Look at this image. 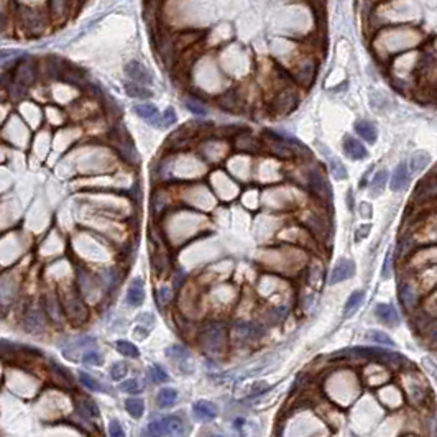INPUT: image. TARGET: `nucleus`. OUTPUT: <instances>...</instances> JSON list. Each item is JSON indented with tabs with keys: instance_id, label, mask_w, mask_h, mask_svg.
<instances>
[{
	"instance_id": "4c0bfd02",
	"label": "nucleus",
	"mask_w": 437,
	"mask_h": 437,
	"mask_svg": "<svg viewBox=\"0 0 437 437\" xmlns=\"http://www.w3.org/2000/svg\"><path fill=\"white\" fill-rule=\"evenodd\" d=\"M381 276L388 279L391 276V250L386 253V260H385V265H383V269H381Z\"/></svg>"
},
{
	"instance_id": "b1692460",
	"label": "nucleus",
	"mask_w": 437,
	"mask_h": 437,
	"mask_svg": "<svg viewBox=\"0 0 437 437\" xmlns=\"http://www.w3.org/2000/svg\"><path fill=\"white\" fill-rule=\"evenodd\" d=\"M46 307H48V312H50V316L53 321L60 322L61 321V314L63 311H65V307L60 306V303H58V298L55 296V294H48L46 296Z\"/></svg>"
},
{
	"instance_id": "9b49d317",
	"label": "nucleus",
	"mask_w": 437,
	"mask_h": 437,
	"mask_svg": "<svg viewBox=\"0 0 437 437\" xmlns=\"http://www.w3.org/2000/svg\"><path fill=\"white\" fill-rule=\"evenodd\" d=\"M319 148L322 150V153L326 155V160H327V163H329V168H331V173H332V176L336 179H347V169H345V166H343V163L338 158H336V156H334L331 151L329 150H326L324 148V146L319 143Z\"/></svg>"
},
{
	"instance_id": "c756f323",
	"label": "nucleus",
	"mask_w": 437,
	"mask_h": 437,
	"mask_svg": "<svg viewBox=\"0 0 437 437\" xmlns=\"http://www.w3.org/2000/svg\"><path fill=\"white\" fill-rule=\"evenodd\" d=\"M150 373H151V380H153L155 383H165L168 381V373H166L163 370V367L160 365H151L150 368Z\"/></svg>"
},
{
	"instance_id": "f03ea898",
	"label": "nucleus",
	"mask_w": 437,
	"mask_h": 437,
	"mask_svg": "<svg viewBox=\"0 0 437 437\" xmlns=\"http://www.w3.org/2000/svg\"><path fill=\"white\" fill-rule=\"evenodd\" d=\"M355 274V263L348 258H340L332 268L331 276H329V284H337L340 281L352 278Z\"/></svg>"
},
{
	"instance_id": "72a5a7b5",
	"label": "nucleus",
	"mask_w": 437,
	"mask_h": 437,
	"mask_svg": "<svg viewBox=\"0 0 437 437\" xmlns=\"http://www.w3.org/2000/svg\"><path fill=\"white\" fill-rule=\"evenodd\" d=\"M176 122V112L173 107H168L163 114H161V119H160V127H169L173 125Z\"/></svg>"
},
{
	"instance_id": "5701e85b",
	"label": "nucleus",
	"mask_w": 437,
	"mask_h": 437,
	"mask_svg": "<svg viewBox=\"0 0 437 437\" xmlns=\"http://www.w3.org/2000/svg\"><path fill=\"white\" fill-rule=\"evenodd\" d=\"M400 299H401V303L404 304L406 307H414L416 306V301H417V296H416V293H414V288H412L411 284H407V283L401 284V288H400Z\"/></svg>"
},
{
	"instance_id": "ea45409f",
	"label": "nucleus",
	"mask_w": 437,
	"mask_h": 437,
	"mask_svg": "<svg viewBox=\"0 0 437 437\" xmlns=\"http://www.w3.org/2000/svg\"><path fill=\"white\" fill-rule=\"evenodd\" d=\"M360 214L363 219H370L371 217V205L368 202H362L360 204Z\"/></svg>"
},
{
	"instance_id": "a211bd4d",
	"label": "nucleus",
	"mask_w": 437,
	"mask_h": 437,
	"mask_svg": "<svg viewBox=\"0 0 437 437\" xmlns=\"http://www.w3.org/2000/svg\"><path fill=\"white\" fill-rule=\"evenodd\" d=\"M176 401H178V391L174 388H163L156 396V403L160 407H171L176 404Z\"/></svg>"
},
{
	"instance_id": "58836bf2",
	"label": "nucleus",
	"mask_w": 437,
	"mask_h": 437,
	"mask_svg": "<svg viewBox=\"0 0 437 437\" xmlns=\"http://www.w3.org/2000/svg\"><path fill=\"white\" fill-rule=\"evenodd\" d=\"M370 229H371V225H360V227L357 229V232H355V240L357 242H360V240H363L367 237L368 234H370Z\"/></svg>"
},
{
	"instance_id": "c85d7f7f",
	"label": "nucleus",
	"mask_w": 437,
	"mask_h": 437,
	"mask_svg": "<svg viewBox=\"0 0 437 437\" xmlns=\"http://www.w3.org/2000/svg\"><path fill=\"white\" fill-rule=\"evenodd\" d=\"M127 371H129V367H127V363H124V362H117V363H114V365H112V368H110V376H112V380L120 381L122 378H124V376L127 375Z\"/></svg>"
},
{
	"instance_id": "79ce46f5",
	"label": "nucleus",
	"mask_w": 437,
	"mask_h": 437,
	"mask_svg": "<svg viewBox=\"0 0 437 437\" xmlns=\"http://www.w3.org/2000/svg\"><path fill=\"white\" fill-rule=\"evenodd\" d=\"M210 437H224V436H210Z\"/></svg>"
},
{
	"instance_id": "6e6552de",
	"label": "nucleus",
	"mask_w": 437,
	"mask_h": 437,
	"mask_svg": "<svg viewBox=\"0 0 437 437\" xmlns=\"http://www.w3.org/2000/svg\"><path fill=\"white\" fill-rule=\"evenodd\" d=\"M193 412H194L196 419H199V421H212V419L217 417L219 409H217V406H215L214 403L201 400V401L194 403Z\"/></svg>"
},
{
	"instance_id": "4468645a",
	"label": "nucleus",
	"mask_w": 437,
	"mask_h": 437,
	"mask_svg": "<svg viewBox=\"0 0 437 437\" xmlns=\"http://www.w3.org/2000/svg\"><path fill=\"white\" fill-rule=\"evenodd\" d=\"M355 130L357 134L362 136L363 140L368 143H375L378 138V130L376 127L368 120H357L355 122Z\"/></svg>"
},
{
	"instance_id": "c9c22d12",
	"label": "nucleus",
	"mask_w": 437,
	"mask_h": 437,
	"mask_svg": "<svg viewBox=\"0 0 437 437\" xmlns=\"http://www.w3.org/2000/svg\"><path fill=\"white\" fill-rule=\"evenodd\" d=\"M109 434H110V437H125V432H124V429H122V426H120V422L119 421H110V424H109Z\"/></svg>"
},
{
	"instance_id": "f257e3e1",
	"label": "nucleus",
	"mask_w": 437,
	"mask_h": 437,
	"mask_svg": "<svg viewBox=\"0 0 437 437\" xmlns=\"http://www.w3.org/2000/svg\"><path fill=\"white\" fill-rule=\"evenodd\" d=\"M199 342L207 352H220L225 345V329L222 324L212 322L201 332Z\"/></svg>"
},
{
	"instance_id": "f3484780",
	"label": "nucleus",
	"mask_w": 437,
	"mask_h": 437,
	"mask_svg": "<svg viewBox=\"0 0 437 437\" xmlns=\"http://www.w3.org/2000/svg\"><path fill=\"white\" fill-rule=\"evenodd\" d=\"M429 163H431V156L427 151H422V150L414 151L409 158V169L412 173H419V171L424 169Z\"/></svg>"
},
{
	"instance_id": "aec40b11",
	"label": "nucleus",
	"mask_w": 437,
	"mask_h": 437,
	"mask_svg": "<svg viewBox=\"0 0 437 437\" xmlns=\"http://www.w3.org/2000/svg\"><path fill=\"white\" fill-rule=\"evenodd\" d=\"M125 409L134 419H140L145 411V403L143 400H140V398H129V400L125 401Z\"/></svg>"
},
{
	"instance_id": "a19ab883",
	"label": "nucleus",
	"mask_w": 437,
	"mask_h": 437,
	"mask_svg": "<svg viewBox=\"0 0 437 437\" xmlns=\"http://www.w3.org/2000/svg\"><path fill=\"white\" fill-rule=\"evenodd\" d=\"M431 340L434 342V343H437V326L432 329V332H431Z\"/></svg>"
},
{
	"instance_id": "6ab92c4d",
	"label": "nucleus",
	"mask_w": 437,
	"mask_h": 437,
	"mask_svg": "<svg viewBox=\"0 0 437 437\" xmlns=\"http://www.w3.org/2000/svg\"><path fill=\"white\" fill-rule=\"evenodd\" d=\"M363 299H365V293L363 291H355L353 294H350V298L345 303V307H343V317H350L353 312H357V309L362 306Z\"/></svg>"
},
{
	"instance_id": "bb28decb",
	"label": "nucleus",
	"mask_w": 437,
	"mask_h": 437,
	"mask_svg": "<svg viewBox=\"0 0 437 437\" xmlns=\"http://www.w3.org/2000/svg\"><path fill=\"white\" fill-rule=\"evenodd\" d=\"M79 380L82 385H84L86 388H89L91 391H104V386H101V383L97 381L96 378H92L89 373L79 371Z\"/></svg>"
},
{
	"instance_id": "473e14b6",
	"label": "nucleus",
	"mask_w": 437,
	"mask_h": 437,
	"mask_svg": "<svg viewBox=\"0 0 437 437\" xmlns=\"http://www.w3.org/2000/svg\"><path fill=\"white\" fill-rule=\"evenodd\" d=\"M166 355L171 357V358H178V360H183V358H186L189 355L188 348L181 347V345H173L169 348H166Z\"/></svg>"
},
{
	"instance_id": "ddd939ff",
	"label": "nucleus",
	"mask_w": 437,
	"mask_h": 437,
	"mask_svg": "<svg viewBox=\"0 0 437 437\" xmlns=\"http://www.w3.org/2000/svg\"><path fill=\"white\" fill-rule=\"evenodd\" d=\"M375 312L383 322L390 324V326H398L400 324V314H398L395 306H391V304H378L375 307Z\"/></svg>"
},
{
	"instance_id": "cd10ccee",
	"label": "nucleus",
	"mask_w": 437,
	"mask_h": 437,
	"mask_svg": "<svg viewBox=\"0 0 437 437\" xmlns=\"http://www.w3.org/2000/svg\"><path fill=\"white\" fill-rule=\"evenodd\" d=\"M120 390L124 393H130V395H136V393L143 391V385H140V381L136 378H132V380H127L120 385Z\"/></svg>"
},
{
	"instance_id": "dca6fc26",
	"label": "nucleus",
	"mask_w": 437,
	"mask_h": 437,
	"mask_svg": "<svg viewBox=\"0 0 437 437\" xmlns=\"http://www.w3.org/2000/svg\"><path fill=\"white\" fill-rule=\"evenodd\" d=\"M23 326H25L27 331H30V334H38L43 331L45 327V322H43V316L40 311H30L23 319Z\"/></svg>"
},
{
	"instance_id": "393cba45",
	"label": "nucleus",
	"mask_w": 437,
	"mask_h": 437,
	"mask_svg": "<svg viewBox=\"0 0 437 437\" xmlns=\"http://www.w3.org/2000/svg\"><path fill=\"white\" fill-rule=\"evenodd\" d=\"M115 350L119 353H122V355L130 357V358H138V355H140L138 348H136L134 343L129 342V340H117L115 342Z\"/></svg>"
},
{
	"instance_id": "39448f33",
	"label": "nucleus",
	"mask_w": 437,
	"mask_h": 437,
	"mask_svg": "<svg viewBox=\"0 0 437 437\" xmlns=\"http://www.w3.org/2000/svg\"><path fill=\"white\" fill-rule=\"evenodd\" d=\"M63 307L66 309L67 316H69L74 322H84L87 319V309L77 296L67 298Z\"/></svg>"
},
{
	"instance_id": "423d86ee",
	"label": "nucleus",
	"mask_w": 437,
	"mask_h": 437,
	"mask_svg": "<svg viewBox=\"0 0 437 437\" xmlns=\"http://www.w3.org/2000/svg\"><path fill=\"white\" fill-rule=\"evenodd\" d=\"M409 184V166L406 163H400L396 166V169L393 171L391 181H390V188L395 193H400V191H404Z\"/></svg>"
},
{
	"instance_id": "0eeeda50",
	"label": "nucleus",
	"mask_w": 437,
	"mask_h": 437,
	"mask_svg": "<svg viewBox=\"0 0 437 437\" xmlns=\"http://www.w3.org/2000/svg\"><path fill=\"white\" fill-rule=\"evenodd\" d=\"M343 153L350 160H365L368 156V151L365 146L350 135L343 136Z\"/></svg>"
},
{
	"instance_id": "f8f14e48",
	"label": "nucleus",
	"mask_w": 437,
	"mask_h": 437,
	"mask_svg": "<svg viewBox=\"0 0 437 437\" xmlns=\"http://www.w3.org/2000/svg\"><path fill=\"white\" fill-rule=\"evenodd\" d=\"M235 329H237V334L242 338H247V340H253V338H258L263 336V329L255 322H237L235 324Z\"/></svg>"
},
{
	"instance_id": "7ed1b4c3",
	"label": "nucleus",
	"mask_w": 437,
	"mask_h": 437,
	"mask_svg": "<svg viewBox=\"0 0 437 437\" xmlns=\"http://www.w3.org/2000/svg\"><path fill=\"white\" fill-rule=\"evenodd\" d=\"M161 422V429H163V434L165 436H169V437H183L186 434V426H184V421L181 419L179 416H166V417H161L160 419Z\"/></svg>"
},
{
	"instance_id": "412c9836",
	"label": "nucleus",
	"mask_w": 437,
	"mask_h": 437,
	"mask_svg": "<svg viewBox=\"0 0 437 437\" xmlns=\"http://www.w3.org/2000/svg\"><path fill=\"white\" fill-rule=\"evenodd\" d=\"M125 91L130 97H136V99H146V97L153 96L151 91H148L140 82H125Z\"/></svg>"
},
{
	"instance_id": "9d476101",
	"label": "nucleus",
	"mask_w": 437,
	"mask_h": 437,
	"mask_svg": "<svg viewBox=\"0 0 437 437\" xmlns=\"http://www.w3.org/2000/svg\"><path fill=\"white\" fill-rule=\"evenodd\" d=\"M127 301H129L130 306H134V307L141 306V303L145 301V288H143L141 278H135L134 281H132L129 293H127Z\"/></svg>"
},
{
	"instance_id": "7c9ffc66",
	"label": "nucleus",
	"mask_w": 437,
	"mask_h": 437,
	"mask_svg": "<svg viewBox=\"0 0 437 437\" xmlns=\"http://www.w3.org/2000/svg\"><path fill=\"white\" fill-rule=\"evenodd\" d=\"M82 362H84L86 365H91V367H99V365H102V357H101L99 352L89 350V352H86L84 355H82Z\"/></svg>"
},
{
	"instance_id": "a878e982",
	"label": "nucleus",
	"mask_w": 437,
	"mask_h": 437,
	"mask_svg": "<svg viewBox=\"0 0 437 437\" xmlns=\"http://www.w3.org/2000/svg\"><path fill=\"white\" fill-rule=\"evenodd\" d=\"M367 338L375 343H380V345H386V347H393L395 345V342H393V338L390 336H386L385 332H380V331H370L367 334Z\"/></svg>"
},
{
	"instance_id": "1a4fd4ad",
	"label": "nucleus",
	"mask_w": 437,
	"mask_h": 437,
	"mask_svg": "<svg viewBox=\"0 0 437 437\" xmlns=\"http://www.w3.org/2000/svg\"><path fill=\"white\" fill-rule=\"evenodd\" d=\"M307 183L312 188L314 193L319 194L321 198L331 196V189H329V184L326 183V178H324L317 169H311L307 173Z\"/></svg>"
},
{
	"instance_id": "e433bc0d",
	"label": "nucleus",
	"mask_w": 437,
	"mask_h": 437,
	"mask_svg": "<svg viewBox=\"0 0 437 437\" xmlns=\"http://www.w3.org/2000/svg\"><path fill=\"white\" fill-rule=\"evenodd\" d=\"M186 105H188V109L196 115H205V114H207L205 107H202V105L198 104V102H194V101H188V104H186Z\"/></svg>"
},
{
	"instance_id": "4be33fe9",
	"label": "nucleus",
	"mask_w": 437,
	"mask_h": 437,
	"mask_svg": "<svg viewBox=\"0 0 437 437\" xmlns=\"http://www.w3.org/2000/svg\"><path fill=\"white\" fill-rule=\"evenodd\" d=\"M386 179H388V173L385 169L378 171V173L375 174V178H373L371 183H370V193H371L373 198H378V196L383 193L385 184H386Z\"/></svg>"
},
{
	"instance_id": "2f4dec72",
	"label": "nucleus",
	"mask_w": 437,
	"mask_h": 437,
	"mask_svg": "<svg viewBox=\"0 0 437 437\" xmlns=\"http://www.w3.org/2000/svg\"><path fill=\"white\" fill-rule=\"evenodd\" d=\"M81 401L82 403H79V404H77V407L81 409L82 414H86V416H89V417L99 414V412H97V407L94 406V403H92V401L84 400V396H81Z\"/></svg>"
},
{
	"instance_id": "20e7f679",
	"label": "nucleus",
	"mask_w": 437,
	"mask_h": 437,
	"mask_svg": "<svg viewBox=\"0 0 437 437\" xmlns=\"http://www.w3.org/2000/svg\"><path fill=\"white\" fill-rule=\"evenodd\" d=\"M125 74L129 76L130 79L140 82V84H151V82H153V77H151L148 69H146V67L138 61L127 63V65H125Z\"/></svg>"
},
{
	"instance_id": "f704fd0d",
	"label": "nucleus",
	"mask_w": 437,
	"mask_h": 437,
	"mask_svg": "<svg viewBox=\"0 0 437 437\" xmlns=\"http://www.w3.org/2000/svg\"><path fill=\"white\" fill-rule=\"evenodd\" d=\"M422 367L426 368L427 373L432 376V380H434L437 385V363L434 360H431V358H424V360H422Z\"/></svg>"
},
{
	"instance_id": "2eb2a0df",
	"label": "nucleus",
	"mask_w": 437,
	"mask_h": 437,
	"mask_svg": "<svg viewBox=\"0 0 437 437\" xmlns=\"http://www.w3.org/2000/svg\"><path fill=\"white\" fill-rule=\"evenodd\" d=\"M135 112H136V115L141 117L143 120H146V122H150V124L160 127L161 114H160L158 109H156L153 104H140V105H136L135 107Z\"/></svg>"
}]
</instances>
